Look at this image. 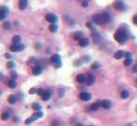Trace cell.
<instances>
[{
    "label": "cell",
    "instance_id": "cell-26",
    "mask_svg": "<svg viewBox=\"0 0 137 126\" xmlns=\"http://www.w3.org/2000/svg\"><path fill=\"white\" fill-rule=\"evenodd\" d=\"M22 41V39L20 37L19 35H15L14 37L12 38V42H13V44H19L20 42Z\"/></svg>",
    "mask_w": 137,
    "mask_h": 126
},
{
    "label": "cell",
    "instance_id": "cell-19",
    "mask_svg": "<svg viewBox=\"0 0 137 126\" xmlns=\"http://www.w3.org/2000/svg\"><path fill=\"white\" fill-rule=\"evenodd\" d=\"M8 102L10 103V104H14V103H17V97L15 95H10L8 97Z\"/></svg>",
    "mask_w": 137,
    "mask_h": 126
},
{
    "label": "cell",
    "instance_id": "cell-43",
    "mask_svg": "<svg viewBox=\"0 0 137 126\" xmlns=\"http://www.w3.org/2000/svg\"><path fill=\"white\" fill-rule=\"evenodd\" d=\"M132 21H133V24H134V25H137V15L133 16V19H132Z\"/></svg>",
    "mask_w": 137,
    "mask_h": 126
},
{
    "label": "cell",
    "instance_id": "cell-34",
    "mask_svg": "<svg viewBox=\"0 0 137 126\" xmlns=\"http://www.w3.org/2000/svg\"><path fill=\"white\" fill-rule=\"evenodd\" d=\"M34 63H36V58H35V57H31V58H29V60L27 61V65H32Z\"/></svg>",
    "mask_w": 137,
    "mask_h": 126
},
{
    "label": "cell",
    "instance_id": "cell-15",
    "mask_svg": "<svg viewBox=\"0 0 137 126\" xmlns=\"http://www.w3.org/2000/svg\"><path fill=\"white\" fill-rule=\"evenodd\" d=\"M51 91L50 90H46V91H44V93L43 95L41 96V99H42V101L44 102H46V101H49V99L51 98Z\"/></svg>",
    "mask_w": 137,
    "mask_h": 126
},
{
    "label": "cell",
    "instance_id": "cell-22",
    "mask_svg": "<svg viewBox=\"0 0 137 126\" xmlns=\"http://www.w3.org/2000/svg\"><path fill=\"white\" fill-rule=\"evenodd\" d=\"M83 38H84V35H83V33L81 32V31L75 32L74 33V35H73V39L76 40V41H80L81 39H83Z\"/></svg>",
    "mask_w": 137,
    "mask_h": 126
},
{
    "label": "cell",
    "instance_id": "cell-1",
    "mask_svg": "<svg viewBox=\"0 0 137 126\" xmlns=\"http://www.w3.org/2000/svg\"><path fill=\"white\" fill-rule=\"evenodd\" d=\"M115 40L120 43V44H125L127 41L129 40V33L128 30L125 27H120L117 30V32L115 33Z\"/></svg>",
    "mask_w": 137,
    "mask_h": 126
},
{
    "label": "cell",
    "instance_id": "cell-48",
    "mask_svg": "<svg viewBox=\"0 0 137 126\" xmlns=\"http://www.w3.org/2000/svg\"><path fill=\"white\" fill-rule=\"evenodd\" d=\"M75 126H84V124H83V123H80V122H79V123H76V125Z\"/></svg>",
    "mask_w": 137,
    "mask_h": 126
},
{
    "label": "cell",
    "instance_id": "cell-29",
    "mask_svg": "<svg viewBox=\"0 0 137 126\" xmlns=\"http://www.w3.org/2000/svg\"><path fill=\"white\" fill-rule=\"evenodd\" d=\"M120 95H121V98L122 99H127L130 96V92L127 91V90H123L122 92L120 93Z\"/></svg>",
    "mask_w": 137,
    "mask_h": 126
},
{
    "label": "cell",
    "instance_id": "cell-16",
    "mask_svg": "<svg viewBox=\"0 0 137 126\" xmlns=\"http://www.w3.org/2000/svg\"><path fill=\"white\" fill-rule=\"evenodd\" d=\"M88 44H89V41L86 38H83V39H81L80 41H79V45L81 47H85L87 46Z\"/></svg>",
    "mask_w": 137,
    "mask_h": 126
},
{
    "label": "cell",
    "instance_id": "cell-7",
    "mask_svg": "<svg viewBox=\"0 0 137 126\" xmlns=\"http://www.w3.org/2000/svg\"><path fill=\"white\" fill-rule=\"evenodd\" d=\"M91 37H92V40L94 41L95 43H99V42H101V36L99 35V33L97 32V31H94V32L91 34Z\"/></svg>",
    "mask_w": 137,
    "mask_h": 126
},
{
    "label": "cell",
    "instance_id": "cell-11",
    "mask_svg": "<svg viewBox=\"0 0 137 126\" xmlns=\"http://www.w3.org/2000/svg\"><path fill=\"white\" fill-rule=\"evenodd\" d=\"M51 62L53 63V65L54 64H56L57 62H59V61H61V57H60V56L58 55V54H55V55H53L52 56H51Z\"/></svg>",
    "mask_w": 137,
    "mask_h": 126
},
{
    "label": "cell",
    "instance_id": "cell-51",
    "mask_svg": "<svg viewBox=\"0 0 137 126\" xmlns=\"http://www.w3.org/2000/svg\"><path fill=\"white\" fill-rule=\"evenodd\" d=\"M136 82H137V81H136Z\"/></svg>",
    "mask_w": 137,
    "mask_h": 126
},
{
    "label": "cell",
    "instance_id": "cell-33",
    "mask_svg": "<svg viewBox=\"0 0 137 126\" xmlns=\"http://www.w3.org/2000/svg\"><path fill=\"white\" fill-rule=\"evenodd\" d=\"M99 64L98 62H95V63H93L92 66H91V69H92V70H97V69H99Z\"/></svg>",
    "mask_w": 137,
    "mask_h": 126
},
{
    "label": "cell",
    "instance_id": "cell-41",
    "mask_svg": "<svg viewBox=\"0 0 137 126\" xmlns=\"http://www.w3.org/2000/svg\"><path fill=\"white\" fill-rule=\"evenodd\" d=\"M82 6H83V7H84V8H86V7H87V6H88V2H87V1H83V2H82Z\"/></svg>",
    "mask_w": 137,
    "mask_h": 126
},
{
    "label": "cell",
    "instance_id": "cell-35",
    "mask_svg": "<svg viewBox=\"0 0 137 126\" xmlns=\"http://www.w3.org/2000/svg\"><path fill=\"white\" fill-rule=\"evenodd\" d=\"M44 91H45V90H44L43 89H41V88H40V89H37V94H38L39 96H42L43 93H44Z\"/></svg>",
    "mask_w": 137,
    "mask_h": 126
},
{
    "label": "cell",
    "instance_id": "cell-6",
    "mask_svg": "<svg viewBox=\"0 0 137 126\" xmlns=\"http://www.w3.org/2000/svg\"><path fill=\"white\" fill-rule=\"evenodd\" d=\"M10 50L11 52H21L24 50V45L23 44H12V45H10Z\"/></svg>",
    "mask_w": 137,
    "mask_h": 126
},
{
    "label": "cell",
    "instance_id": "cell-12",
    "mask_svg": "<svg viewBox=\"0 0 137 126\" xmlns=\"http://www.w3.org/2000/svg\"><path fill=\"white\" fill-rule=\"evenodd\" d=\"M34 75H39L42 74V67H39V66H36L34 67L33 70H32Z\"/></svg>",
    "mask_w": 137,
    "mask_h": 126
},
{
    "label": "cell",
    "instance_id": "cell-17",
    "mask_svg": "<svg viewBox=\"0 0 137 126\" xmlns=\"http://www.w3.org/2000/svg\"><path fill=\"white\" fill-rule=\"evenodd\" d=\"M37 119H39V118H38V116H37V114L35 113V114H33V115H32L31 117L28 118V119H27V120L25 121V124H27V125H28V124L32 123L33 122H35V121H36Z\"/></svg>",
    "mask_w": 137,
    "mask_h": 126
},
{
    "label": "cell",
    "instance_id": "cell-14",
    "mask_svg": "<svg viewBox=\"0 0 137 126\" xmlns=\"http://www.w3.org/2000/svg\"><path fill=\"white\" fill-rule=\"evenodd\" d=\"M101 106L105 109H110L111 106H112V103H111V101L110 100H104L101 102Z\"/></svg>",
    "mask_w": 137,
    "mask_h": 126
},
{
    "label": "cell",
    "instance_id": "cell-2",
    "mask_svg": "<svg viewBox=\"0 0 137 126\" xmlns=\"http://www.w3.org/2000/svg\"><path fill=\"white\" fill-rule=\"evenodd\" d=\"M113 7L116 10H118V11H124L126 10V8H127L123 0H115L113 3Z\"/></svg>",
    "mask_w": 137,
    "mask_h": 126
},
{
    "label": "cell",
    "instance_id": "cell-10",
    "mask_svg": "<svg viewBox=\"0 0 137 126\" xmlns=\"http://www.w3.org/2000/svg\"><path fill=\"white\" fill-rule=\"evenodd\" d=\"M76 81L80 84H84V83H86V76L83 74H80L76 76Z\"/></svg>",
    "mask_w": 137,
    "mask_h": 126
},
{
    "label": "cell",
    "instance_id": "cell-3",
    "mask_svg": "<svg viewBox=\"0 0 137 126\" xmlns=\"http://www.w3.org/2000/svg\"><path fill=\"white\" fill-rule=\"evenodd\" d=\"M92 20H93V22H94L97 25H102L105 24V21H104L102 13L101 14H95V15H93Z\"/></svg>",
    "mask_w": 137,
    "mask_h": 126
},
{
    "label": "cell",
    "instance_id": "cell-32",
    "mask_svg": "<svg viewBox=\"0 0 137 126\" xmlns=\"http://www.w3.org/2000/svg\"><path fill=\"white\" fill-rule=\"evenodd\" d=\"M7 67H8L9 69H13L15 67V63L13 61H9V62L7 63Z\"/></svg>",
    "mask_w": 137,
    "mask_h": 126
},
{
    "label": "cell",
    "instance_id": "cell-8",
    "mask_svg": "<svg viewBox=\"0 0 137 126\" xmlns=\"http://www.w3.org/2000/svg\"><path fill=\"white\" fill-rule=\"evenodd\" d=\"M79 97L82 101H84V102H87V101H89L90 99H91V94L88 93V92H81L80 95H79Z\"/></svg>",
    "mask_w": 137,
    "mask_h": 126
},
{
    "label": "cell",
    "instance_id": "cell-30",
    "mask_svg": "<svg viewBox=\"0 0 137 126\" xmlns=\"http://www.w3.org/2000/svg\"><path fill=\"white\" fill-rule=\"evenodd\" d=\"M132 64V58H126V60L124 61V65L129 67V66H131Z\"/></svg>",
    "mask_w": 137,
    "mask_h": 126
},
{
    "label": "cell",
    "instance_id": "cell-20",
    "mask_svg": "<svg viewBox=\"0 0 137 126\" xmlns=\"http://www.w3.org/2000/svg\"><path fill=\"white\" fill-rule=\"evenodd\" d=\"M102 15H103V18H104V21H105V24L109 23V22H110V21L112 20L111 14L109 13V12H107V11L103 12V13H102Z\"/></svg>",
    "mask_w": 137,
    "mask_h": 126
},
{
    "label": "cell",
    "instance_id": "cell-49",
    "mask_svg": "<svg viewBox=\"0 0 137 126\" xmlns=\"http://www.w3.org/2000/svg\"><path fill=\"white\" fill-rule=\"evenodd\" d=\"M85 1H87V2H88V1H90V0H85Z\"/></svg>",
    "mask_w": 137,
    "mask_h": 126
},
{
    "label": "cell",
    "instance_id": "cell-9",
    "mask_svg": "<svg viewBox=\"0 0 137 126\" xmlns=\"http://www.w3.org/2000/svg\"><path fill=\"white\" fill-rule=\"evenodd\" d=\"M95 80H96V78H95V76L92 74H88L87 75V78H86V84H87V86H92V85L95 83Z\"/></svg>",
    "mask_w": 137,
    "mask_h": 126
},
{
    "label": "cell",
    "instance_id": "cell-28",
    "mask_svg": "<svg viewBox=\"0 0 137 126\" xmlns=\"http://www.w3.org/2000/svg\"><path fill=\"white\" fill-rule=\"evenodd\" d=\"M3 27L6 30H10V29H11V24L9 21H7V22H5V23L3 24Z\"/></svg>",
    "mask_w": 137,
    "mask_h": 126
},
{
    "label": "cell",
    "instance_id": "cell-45",
    "mask_svg": "<svg viewBox=\"0 0 137 126\" xmlns=\"http://www.w3.org/2000/svg\"><path fill=\"white\" fill-rule=\"evenodd\" d=\"M4 80V75L0 73V81H3Z\"/></svg>",
    "mask_w": 137,
    "mask_h": 126
},
{
    "label": "cell",
    "instance_id": "cell-4",
    "mask_svg": "<svg viewBox=\"0 0 137 126\" xmlns=\"http://www.w3.org/2000/svg\"><path fill=\"white\" fill-rule=\"evenodd\" d=\"M10 12V9L8 7H6V6H1L0 7V20L2 21V20H5L6 17H7V15L9 14Z\"/></svg>",
    "mask_w": 137,
    "mask_h": 126
},
{
    "label": "cell",
    "instance_id": "cell-42",
    "mask_svg": "<svg viewBox=\"0 0 137 126\" xmlns=\"http://www.w3.org/2000/svg\"><path fill=\"white\" fill-rule=\"evenodd\" d=\"M36 114H37L38 118H42L43 117V113L41 112V111H38V112L36 113Z\"/></svg>",
    "mask_w": 137,
    "mask_h": 126
},
{
    "label": "cell",
    "instance_id": "cell-21",
    "mask_svg": "<svg viewBox=\"0 0 137 126\" xmlns=\"http://www.w3.org/2000/svg\"><path fill=\"white\" fill-rule=\"evenodd\" d=\"M8 86H9V88H10V89H15V88L17 87V82H16V80H14V79L9 80Z\"/></svg>",
    "mask_w": 137,
    "mask_h": 126
},
{
    "label": "cell",
    "instance_id": "cell-18",
    "mask_svg": "<svg viewBox=\"0 0 137 126\" xmlns=\"http://www.w3.org/2000/svg\"><path fill=\"white\" fill-rule=\"evenodd\" d=\"M100 106H101V103H100V102H98V103H92L91 106H90V108H91V110H93V111H97V110H99Z\"/></svg>",
    "mask_w": 137,
    "mask_h": 126
},
{
    "label": "cell",
    "instance_id": "cell-40",
    "mask_svg": "<svg viewBox=\"0 0 137 126\" xmlns=\"http://www.w3.org/2000/svg\"><path fill=\"white\" fill-rule=\"evenodd\" d=\"M62 65V63H61V61H59V62H57L56 64H54V66L56 67V68H60Z\"/></svg>",
    "mask_w": 137,
    "mask_h": 126
},
{
    "label": "cell",
    "instance_id": "cell-47",
    "mask_svg": "<svg viewBox=\"0 0 137 126\" xmlns=\"http://www.w3.org/2000/svg\"><path fill=\"white\" fill-rule=\"evenodd\" d=\"M133 72H134V73H137V64L133 67Z\"/></svg>",
    "mask_w": 137,
    "mask_h": 126
},
{
    "label": "cell",
    "instance_id": "cell-46",
    "mask_svg": "<svg viewBox=\"0 0 137 126\" xmlns=\"http://www.w3.org/2000/svg\"><path fill=\"white\" fill-rule=\"evenodd\" d=\"M13 122H19V118L14 117V118H13Z\"/></svg>",
    "mask_w": 137,
    "mask_h": 126
},
{
    "label": "cell",
    "instance_id": "cell-37",
    "mask_svg": "<svg viewBox=\"0 0 137 126\" xmlns=\"http://www.w3.org/2000/svg\"><path fill=\"white\" fill-rule=\"evenodd\" d=\"M124 56H126V58H132V53H129V52H127V53H125V54H124Z\"/></svg>",
    "mask_w": 137,
    "mask_h": 126
},
{
    "label": "cell",
    "instance_id": "cell-25",
    "mask_svg": "<svg viewBox=\"0 0 137 126\" xmlns=\"http://www.w3.org/2000/svg\"><path fill=\"white\" fill-rule=\"evenodd\" d=\"M10 118V114L9 112H3L1 114V120L2 121H8Z\"/></svg>",
    "mask_w": 137,
    "mask_h": 126
},
{
    "label": "cell",
    "instance_id": "cell-44",
    "mask_svg": "<svg viewBox=\"0 0 137 126\" xmlns=\"http://www.w3.org/2000/svg\"><path fill=\"white\" fill-rule=\"evenodd\" d=\"M5 56L7 57V58H11V56H10V54H9V53H6Z\"/></svg>",
    "mask_w": 137,
    "mask_h": 126
},
{
    "label": "cell",
    "instance_id": "cell-50",
    "mask_svg": "<svg viewBox=\"0 0 137 126\" xmlns=\"http://www.w3.org/2000/svg\"><path fill=\"white\" fill-rule=\"evenodd\" d=\"M89 126H93V125H89Z\"/></svg>",
    "mask_w": 137,
    "mask_h": 126
},
{
    "label": "cell",
    "instance_id": "cell-38",
    "mask_svg": "<svg viewBox=\"0 0 137 126\" xmlns=\"http://www.w3.org/2000/svg\"><path fill=\"white\" fill-rule=\"evenodd\" d=\"M29 93H30V94L37 93V89H35V88H32V89H30V90H29Z\"/></svg>",
    "mask_w": 137,
    "mask_h": 126
},
{
    "label": "cell",
    "instance_id": "cell-39",
    "mask_svg": "<svg viewBox=\"0 0 137 126\" xmlns=\"http://www.w3.org/2000/svg\"><path fill=\"white\" fill-rule=\"evenodd\" d=\"M51 124H52V126H58L59 125V122L58 121H53Z\"/></svg>",
    "mask_w": 137,
    "mask_h": 126
},
{
    "label": "cell",
    "instance_id": "cell-36",
    "mask_svg": "<svg viewBox=\"0 0 137 126\" xmlns=\"http://www.w3.org/2000/svg\"><path fill=\"white\" fill-rule=\"evenodd\" d=\"M86 26H87L88 28H90V29H93V30H95V27L93 26V25H92L91 22H87V23H86Z\"/></svg>",
    "mask_w": 137,
    "mask_h": 126
},
{
    "label": "cell",
    "instance_id": "cell-5",
    "mask_svg": "<svg viewBox=\"0 0 137 126\" xmlns=\"http://www.w3.org/2000/svg\"><path fill=\"white\" fill-rule=\"evenodd\" d=\"M45 20H46L47 22H49V23H51V24H56L57 22L58 18H57V16L56 15V14L47 13L46 15H45Z\"/></svg>",
    "mask_w": 137,
    "mask_h": 126
},
{
    "label": "cell",
    "instance_id": "cell-27",
    "mask_svg": "<svg viewBox=\"0 0 137 126\" xmlns=\"http://www.w3.org/2000/svg\"><path fill=\"white\" fill-rule=\"evenodd\" d=\"M57 25H56V24H51L50 25H49V30L51 31V32L53 33H55V32H57Z\"/></svg>",
    "mask_w": 137,
    "mask_h": 126
},
{
    "label": "cell",
    "instance_id": "cell-13",
    "mask_svg": "<svg viewBox=\"0 0 137 126\" xmlns=\"http://www.w3.org/2000/svg\"><path fill=\"white\" fill-rule=\"evenodd\" d=\"M27 5H28V0H20L18 6H19L20 9L24 10V9L27 7Z\"/></svg>",
    "mask_w": 137,
    "mask_h": 126
},
{
    "label": "cell",
    "instance_id": "cell-23",
    "mask_svg": "<svg viewBox=\"0 0 137 126\" xmlns=\"http://www.w3.org/2000/svg\"><path fill=\"white\" fill-rule=\"evenodd\" d=\"M124 54H125L124 52L121 51V50H119V51L115 53L114 56H115V58H117V59H120V58H122L123 56H124Z\"/></svg>",
    "mask_w": 137,
    "mask_h": 126
},
{
    "label": "cell",
    "instance_id": "cell-31",
    "mask_svg": "<svg viewBox=\"0 0 137 126\" xmlns=\"http://www.w3.org/2000/svg\"><path fill=\"white\" fill-rule=\"evenodd\" d=\"M10 77H11V79H14V80L17 79L18 75L16 74V72H15V71H11V72H10Z\"/></svg>",
    "mask_w": 137,
    "mask_h": 126
},
{
    "label": "cell",
    "instance_id": "cell-24",
    "mask_svg": "<svg viewBox=\"0 0 137 126\" xmlns=\"http://www.w3.org/2000/svg\"><path fill=\"white\" fill-rule=\"evenodd\" d=\"M31 106H32V109L35 111H40V109H41V105L39 103H33Z\"/></svg>",
    "mask_w": 137,
    "mask_h": 126
}]
</instances>
